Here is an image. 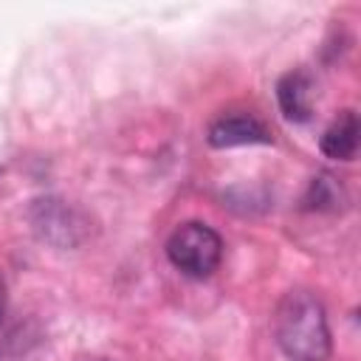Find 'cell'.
<instances>
[{
	"label": "cell",
	"instance_id": "1",
	"mask_svg": "<svg viewBox=\"0 0 361 361\" xmlns=\"http://www.w3.org/2000/svg\"><path fill=\"white\" fill-rule=\"evenodd\" d=\"M274 336L279 350L290 361H327L330 358V327L324 305L310 290H288L274 316Z\"/></svg>",
	"mask_w": 361,
	"mask_h": 361
},
{
	"label": "cell",
	"instance_id": "4",
	"mask_svg": "<svg viewBox=\"0 0 361 361\" xmlns=\"http://www.w3.org/2000/svg\"><path fill=\"white\" fill-rule=\"evenodd\" d=\"M276 99L288 121H307L313 113V82L302 71H290L276 85Z\"/></svg>",
	"mask_w": 361,
	"mask_h": 361
},
{
	"label": "cell",
	"instance_id": "5",
	"mask_svg": "<svg viewBox=\"0 0 361 361\" xmlns=\"http://www.w3.org/2000/svg\"><path fill=\"white\" fill-rule=\"evenodd\" d=\"M358 116L353 110L338 113V118H333V124L322 133V152L333 161H350L358 149Z\"/></svg>",
	"mask_w": 361,
	"mask_h": 361
},
{
	"label": "cell",
	"instance_id": "2",
	"mask_svg": "<svg viewBox=\"0 0 361 361\" xmlns=\"http://www.w3.org/2000/svg\"><path fill=\"white\" fill-rule=\"evenodd\" d=\"M166 257L180 274L203 279L217 271L223 259V240L206 223H180L166 240Z\"/></svg>",
	"mask_w": 361,
	"mask_h": 361
},
{
	"label": "cell",
	"instance_id": "3",
	"mask_svg": "<svg viewBox=\"0 0 361 361\" xmlns=\"http://www.w3.org/2000/svg\"><path fill=\"white\" fill-rule=\"evenodd\" d=\"M206 138L217 149L245 147V144H268L271 141L268 130L254 116H223V118H217V121L209 124Z\"/></svg>",
	"mask_w": 361,
	"mask_h": 361
},
{
	"label": "cell",
	"instance_id": "6",
	"mask_svg": "<svg viewBox=\"0 0 361 361\" xmlns=\"http://www.w3.org/2000/svg\"><path fill=\"white\" fill-rule=\"evenodd\" d=\"M307 209H319V212H333L344 203V192L338 186V180L333 175H319L310 180L307 195H305Z\"/></svg>",
	"mask_w": 361,
	"mask_h": 361
},
{
	"label": "cell",
	"instance_id": "7",
	"mask_svg": "<svg viewBox=\"0 0 361 361\" xmlns=\"http://www.w3.org/2000/svg\"><path fill=\"white\" fill-rule=\"evenodd\" d=\"M3 310H6V282L0 276V316H3Z\"/></svg>",
	"mask_w": 361,
	"mask_h": 361
}]
</instances>
